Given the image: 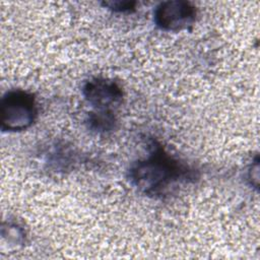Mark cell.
<instances>
[{
	"label": "cell",
	"mask_w": 260,
	"mask_h": 260,
	"mask_svg": "<svg viewBox=\"0 0 260 260\" xmlns=\"http://www.w3.org/2000/svg\"><path fill=\"white\" fill-rule=\"evenodd\" d=\"M90 129L99 132H107L115 127L116 118L113 111H95L90 113L87 120Z\"/></svg>",
	"instance_id": "obj_5"
},
{
	"label": "cell",
	"mask_w": 260,
	"mask_h": 260,
	"mask_svg": "<svg viewBox=\"0 0 260 260\" xmlns=\"http://www.w3.org/2000/svg\"><path fill=\"white\" fill-rule=\"evenodd\" d=\"M82 92L87 103L96 111H112L120 105L123 98L121 87L114 80L102 77L88 80Z\"/></svg>",
	"instance_id": "obj_4"
},
{
	"label": "cell",
	"mask_w": 260,
	"mask_h": 260,
	"mask_svg": "<svg viewBox=\"0 0 260 260\" xmlns=\"http://www.w3.org/2000/svg\"><path fill=\"white\" fill-rule=\"evenodd\" d=\"M191 171L153 142L147 158L135 162L129 172L131 183L146 195H162L175 182L190 178Z\"/></svg>",
	"instance_id": "obj_1"
},
{
	"label": "cell",
	"mask_w": 260,
	"mask_h": 260,
	"mask_svg": "<svg viewBox=\"0 0 260 260\" xmlns=\"http://www.w3.org/2000/svg\"><path fill=\"white\" fill-rule=\"evenodd\" d=\"M1 129L21 131L30 127L38 116V107L32 93L22 89L6 92L0 105Z\"/></svg>",
	"instance_id": "obj_2"
},
{
	"label": "cell",
	"mask_w": 260,
	"mask_h": 260,
	"mask_svg": "<svg viewBox=\"0 0 260 260\" xmlns=\"http://www.w3.org/2000/svg\"><path fill=\"white\" fill-rule=\"evenodd\" d=\"M196 18L195 6L183 0L161 2L154 10V22L166 31H179L191 26Z\"/></svg>",
	"instance_id": "obj_3"
},
{
	"label": "cell",
	"mask_w": 260,
	"mask_h": 260,
	"mask_svg": "<svg viewBox=\"0 0 260 260\" xmlns=\"http://www.w3.org/2000/svg\"><path fill=\"white\" fill-rule=\"evenodd\" d=\"M135 2L133 1H110V2H105L104 5L109 7L110 9L114 11H119V12H124V11H130L134 9L135 7Z\"/></svg>",
	"instance_id": "obj_6"
}]
</instances>
